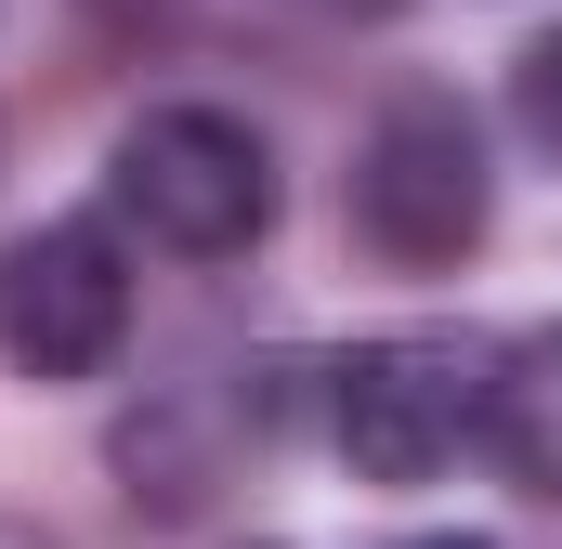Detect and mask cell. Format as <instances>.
Instances as JSON below:
<instances>
[{
  "label": "cell",
  "mask_w": 562,
  "mask_h": 549,
  "mask_svg": "<svg viewBox=\"0 0 562 549\" xmlns=\"http://www.w3.org/2000/svg\"><path fill=\"white\" fill-rule=\"evenodd\" d=\"M484 418H497L484 327H380L327 367V445L353 458V484H445L458 458H484Z\"/></svg>",
  "instance_id": "cell-1"
},
{
  "label": "cell",
  "mask_w": 562,
  "mask_h": 549,
  "mask_svg": "<svg viewBox=\"0 0 562 549\" xmlns=\"http://www.w3.org/2000/svg\"><path fill=\"white\" fill-rule=\"evenodd\" d=\"M105 197L144 249L170 262H236L276 223V144L236 105H144L132 132L105 144Z\"/></svg>",
  "instance_id": "cell-2"
},
{
  "label": "cell",
  "mask_w": 562,
  "mask_h": 549,
  "mask_svg": "<svg viewBox=\"0 0 562 549\" xmlns=\"http://www.w3.org/2000/svg\"><path fill=\"white\" fill-rule=\"evenodd\" d=\"M484 210H497L484 119L458 92H393L367 119V144H353V236L393 274H445L484 249Z\"/></svg>",
  "instance_id": "cell-3"
},
{
  "label": "cell",
  "mask_w": 562,
  "mask_h": 549,
  "mask_svg": "<svg viewBox=\"0 0 562 549\" xmlns=\"http://www.w3.org/2000/svg\"><path fill=\"white\" fill-rule=\"evenodd\" d=\"M132 340V262L105 223H26L0 249V367L13 380H105Z\"/></svg>",
  "instance_id": "cell-4"
},
{
  "label": "cell",
  "mask_w": 562,
  "mask_h": 549,
  "mask_svg": "<svg viewBox=\"0 0 562 549\" xmlns=\"http://www.w3.org/2000/svg\"><path fill=\"white\" fill-rule=\"evenodd\" d=\"M484 458L524 484V497H562V314L497 340V418H484Z\"/></svg>",
  "instance_id": "cell-5"
},
{
  "label": "cell",
  "mask_w": 562,
  "mask_h": 549,
  "mask_svg": "<svg viewBox=\"0 0 562 549\" xmlns=\"http://www.w3.org/2000/svg\"><path fill=\"white\" fill-rule=\"evenodd\" d=\"M510 132L562 170V26H537V40L510 53Z\"/></svg>",
  "instance_id": "cell-6"
},
{
  "label": "cell",
  "mask_w": 562,
  "mask_h": 549,
  "mask_svg": "<svg viewBox=\"0 0 562 549\" xmlns=\"http://www.w3.org/2000/svg\"><path fill=\"white\" fill-rule=\"evenodd\" d=\"M314 13H393V0H314Z\"/></svg>",
  "instance_id": "cell-7"
},
{
  "label": "cell",
  "mask_w": 562,
  "mask_h": 549,
  "mask_svg": "<svg viewBox=\"0 0 562 549\" xmlns=\"http://www.w3.org/2000/svg\"><path fill=\"white\" fill-rule=\"evenodd\" d=\"M406 549H484V537H406Z\"/></svg>",
  "instance_id": "cell-8"
},
{
  "label": "cell",
  "mask_w": 562,
  "mask_h": 549,
  "mask_svg": "<svg viewBox=\"0 0 562 549\" xmlns=\"http://www.w3.org/2000/svg\"><path fill=\"white\" fill-rule=\"evenodd\" d=\"M0 549H53V537H0Z\"/></svg>",
  "instance_id": "cell-9"
}]
</instances>
